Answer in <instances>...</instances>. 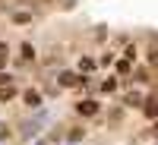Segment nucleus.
Here are the masks:
<instances>
[{"mask_svg": "<svg viewBox=\"0 0 158 145\" xmlns=\"http://www.w3.org/2000/svg\"><path fill=\"white\" fill-rule=\"evenodd\" d=\"M57 82H60V85H82V79H79L76 73H60Z\"/></svg>", "mask_w": 158, "mask_h": 145, "instance_id": "2", "label": "nucleus"}, {"mask_svg": "<svg viewBox=\"0 0 158 145\" xmlns=\"http://www.w3.org/2000/svg\"><path fill=\"white\" fill-rule=\"evenodd\" d=\"M22 98H25V104H29V107H38V104H41V95H38V91H32V88L25 91Z\"/></svg>", "mask_w": 158, "mask_h": 145, "instance_id": "4", "label": "nucleus"}, {"mask_svg": "<svg viewBox=\"0 0 158 145\" xmlns=\"http://www.w3.org/2000/svg\"><path fill=\"white\" fill-rule=\"evenodd\" d=\"M19 50H22V60H35V47H32L29 41H22V47H19Z\"/></svg>", "mask_w": 158, "mask_h": 145, "instance_id": "7", "label": "nucleus"}, {"mask_svg": "<svg viewBox=\"0 0 158 145\" xmlns=\"http://www.w3.org/2000/svg\"><path fill=\"white\" fill-rule=\"evenodd\" d=\"M98 111H101V104H98V101H92V98H85V101H79V104H76V114H79V117H95Z\"/></svg>", "mask_w": 158, "mask_h": 145, "instance_id": "1", "label": "nucleus"}, {"mask_svg": "<svg viewBox=\"0 0 158 145\" xmlns=\"http://www.w3.org/2000/svg\"><path fill=\"white\" fill-rule=\"evenodd\" d=\"M155 114H158V98H155V95H149V101H146V117L152 120Z\"/></svg>", "mask_w": 158, "mask_h": 145, "instance_id": "3", "label": "nucleus"}, {"mask_svg": "<svg viewBox=\"0 0 158 145\" xmlns=\"http://www.w3.org/2000/svg\"><path fill=\"white\" fill-rule=\"evenodd\" d=\"M0 139H10V129H6L3 123H0Z\"/></svg>", "mask_w": 158, "mask_h": 145, "instance_id": "14", "label": "nucleus"}, {"mask_svg": "<svg viewBox=\"0 0 158 145\" xmlns=\"http://www.w3.org/2000/svg\"><path fill=\"white\" fill-rule=\"evenodd\" d=\"M13 98H16V88H13V85L0 88V101H13Z\"/></svg>", "mask_w": 158, "mask_h": 145, "instance_id": "10", "label": "nucleus"}, {"mask_svg": "<svg viewBox=\"0 0 158 145\" xmlns=\"http://www.w3.org/2000/svg\"><path fill=\"white\" fill-rule=\"evenodd\" d=\"M92 70H95V60H92V57H82V60H79V73H92Z\"/></svg>", "mask_w": 158, "mask_h": 145, "instance_id": "5", "label": "nucleus"}, {"mask_svg": "<svg viewBox=\"0 0 158 145\" xmlns=\"http://www.w3.org/2000/svg\"><path fill=\"white\" fill-rule=\"evenodd\" d=\"M13 22H16V25H25V22H32V13H13Z\"/></svg>", "mask_w": 158, "mask_h": 145, "instance_id": "9", "label": "nucleus"}, {"mask_svg": "<svg viewBox=\"0 0 158 145\" xmlns=\"http://www.w3.org/2000/svg\"><path fill=\"white\" fill-rule=\"evenodd\" d=\"M6 57H10V47L6 41H0V66H6Z\"/></svg>", "mask_w": 158, "mask_h": 145, "instance_id": "11", "label": "nucleus"}, {"mask_svg": "<svg viewBox=\"0 0 158 145\" xmlns=\"http://www.w3.org/2000/svg\"><path fill=\"white\" fill-rule=\"evenodd\" d=\"M6 85H13V76L10 73H0V88H6Z\"/></svg>", "mask_w": 158, "mask_h": 145, "instance_id": "12", "label": "nucleus"}, {"mask_svg": "<svg viewBox=\"0 0 158 145\" xmlns=\"http://www.w3.org/2000/svg\"><path fill=\"white\" fill-rule=\"evenodd\" d=\"M101 91H108V95H111V91H117V79H114V76H108V79L101 82Z\"/></svg>", "mask_w": 158, "mask_h": 145, "instance_id": "8", "label": "nucleus"}, {"mask_svg": "<svg viewBox=\"0 0 158 145\" xmlns=\"http://www.w3.org/2000/svg\"><path fill=\"white\" fill-rule=\"evenodd\" d=\"M130 70H133V60H127V57H123V60H117V73H120V76H127Z\"/></svg>", "mask_w": 158, "mask_h": 145, "instance_id": "6", "label": "nucleus"}, {"mask_svg": "<svg viewBox=\"0 0 158 145\" xmlns=\"http://www.w3.org/2000/svg\"><path fill=\"white\" fill-rule=\"evenodd\" d=\"M149 63H152V66H158V47L149 50Z\"/></svg>", "mask_w": 158, "mask_h": 145, "instance_id": "13", "label": "nucleus"}]
</instances>
